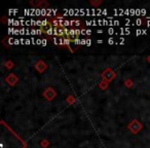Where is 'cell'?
<instances>
[{
    "label": "cell",
    "instance_id": "cell-1",
    "mask_svg": "<svg viewBox=\"0 0 150 148\" xmlns=\"http://www.w3.org/2000/svg\"><path fill=\"white\" fill-rule=\"evenodd\" d=\"M24 13L26 16H35L36 13V8H29V9H25Z\"/></svg>",
    "mask_w": 150,
    "mask_h": 148
},
{
    "label": "cell",
    "instance_id": "cell-2",
    "mask_svg": "<svg viewBox=\"0 0 150 148\" xmlns=\"http://www.w3.org/2000/svg\"><path fill=\"white\" fill-rule=\"evenodd\" d=\"M46 13H47V16L46 17H52V16H54L58 11L57 9H54V8H46Z\"/></svg>",
    "mask_w": 150,
    "mask_h": 148
},
{
    "label": "cell",
    "instance_id": "cell-3",
    "mask_svg": "<svg viewBox=\"0 0 150 148\" xmlns=\"http://www.w3.org/2000/svg\"><path fill=\"white\" fill-rule=\"evenodd\" d=\"M119 22L117 20H108V26H118Z\"/></svg>",
    "mask_w": 150,
    "mask_h": 148
},
{
    "label": "cell",
    "instance_id": "cell-4",
    "mask_svg": "<svg viewBox=\"0 0 150 148\" xmlns=\"http://www.w3.org/2000/svg\"><path fill=\"white\" fill-rule=\"evenodd\" d=\"M86 24L88 26H97V25H99L98 21H95V20H93V21H86Z\"/></svg>",
    "mask_w": 150,
    "mask_h": 148
},
{
    "label": "cell",
    "instance_id": "cell-5",
    "mask_svg": "<svg viewBox=\"0 0 150 148\" xmlns=\"http://www.w3.org/2000/svg\"><path fill=\"white\" fill-rule=\"evenodd\" d=\"M120 34L121 35H123V34H125V35H127V34H129V29H123V28H121L120 29Z\"/></svg>",
    "mask_w": 150,
    "mask_h": 148
},
{
    "label": "cell",
    "instance_id": "cell-6",
    "mask_svg": "<svg viewBox=\"0 0 150 148\" xmlns=\"http://www.w3.org/2000/svg\"><path fill=\"white\" fill-rule=\"evenodd\" d=\"M70 42H71V40L68 39V38H65V39H64V44H66V45H69V44H70Z\"/></svg>",
    "mask_w": 150,
    "mask_h": 148
},
{
    "label": "cell",
    "instance_id": "cell-7",
    "mask_svg": "<svg viewBox=\"0 0 150 148\" xmlns=\"http://www.w3.org/2000/svg\"><path fill=\"white\" fill-rule=\"evenodd\" d=\"M108 33L110 34V35H112V34H114V33H115L114 29H113V28H109V29H108Z\"/></svg>",
    "mask_w": 150,
    "mask_h": 148
},
{
    "label": "cell",
    "instance_id": "cell-8",
    "mask_svg": "<svg viewBox=\"0 0 150 148\" xmlns=\"http://www.w3.org/2000/svg\"><path fill=\"white\" fill-rule=\"evenodd\" d=\"M18 11V9H8V13H17Z\"/></svg>",
    "mask_w": 150,
    "mask_h": 148
},
{
    "label": "cell",
    "instance_id": "cell-9",
    "mask_svg": "<svg viewBox=\"0 0 150 148\" xmlns=\"http://www.w3.org/2000/svg\"><path fill=\"white\" fill-rule=\"evenodd\" d=\"M136 24L140 26V25H141V24H142V21H141V20H140V19H138L137 21H136Z\"/></svg>",
    "mask_w": 150,
    "mask_h": 148
},
{
    "label": "cell",
    "instance_id": "cell-10",
    "mask_svg": "<svg viewBox=\"0 0 150 148\" xmlns=\"http://www.w3.org/2000/svg\"><path fill=\"white\" fill-rule=\"evenodd\" d=\"M92 44V41L90 39H86V45H91Z\"/></svg>",
    "mask_w": 150,
    "mask_h": 148
},
{
    "label": "cell",
    "instance_id": "cell-11",
    "mask_svg": "<svg viewBox=\"0 0 150 148\" xmlns=\"http://www.w3.org/2000/svg\"><path fill=\"white\" fill-rule=\"evenodd\" d=\"M141 15L142 16L146 15V11H145V9H141Z\"/></svg>",
    "mask_w": 150,
    "mask_h": 148
},
{
    "label": "cell",
    "instance_id": "cell-12",
    "mask_svg": "<svg viewBox=\"0 0 150 148\" xmlns=\"http://www.w3.org/2000/svg\"><path fill=\"white\" fill-rule=\"evenodd\" d=\"M41 44H42V45H46V40L45 39H42Z\"/></svg>",
    "mask_w": 150,
    "mask_h": 148
},
{
    "label": "cell",
    "instance_id": "cell-13",
    "mask_svg": "<svg viewBox=\"0 0 150 148\" xmlns=\"http://www.w3.org/2000/svg\"><path fill=\"white\" fill-rule=\"evenodd\" d=\"M41 41H42L41 39H37V40H36V43H37V44H41Z\"/></svg>",
    "mask_w": 150,
    "mask_h": 148
},
{
    "label": "cell",
    "instance_id": "cell-14",
    "mask_svg": "<svg viewBox=\"0 0 150 148\" xmlns=\"http://www.w3.org/2000/svg\"><path fill=\"white\" fill-rule=\"evenodd\" d=\"M113 41H114V40H113L112 38H110V39L108 40V42H109V43H110V44H112V43H113Z\"/></svg>",
    "mask_w": 150,
    "mask_h": 148
},
{
    "label": "cell",
    "instance_id": "cell-15",
    "mask_svg": "<svg viewBox=\"0 0 150 148\" xmlns=\"http://www.w3.org/2000/svg\"><path fill=\"white\" fill-rule=\"evenodd\" d=\"M30 41H31V40H29V39H26L25 43H26V44H30V43H31V42H30Z\"/></svg>",
    "mask_w": 150,
    "mask_h": 148
},
{
    "label": "cell",
    "instance_id": "cell-16",
    "mask_svg": "<svg viewBox=\"0 0 150 148\" xmlns=\"http://www.w3.org/2000/svg\"><path fill=\"white\" fill-rule=\"evenodd\" d=\"M86 34H88V35H91V34H92V31H91V30H86Z\"/></svg>",
    "mask_w": 150,
    "mask_h": 148
},
{
    "label": "cell",
    "instance_id": "cell-17",
    "mask_svg": "<svg viewBox=\"0 0 150 148\" xmlns=\"http://www.w3.org/2000/svg\"><path fill=\"white\" fill-rule=\"evenodd\" d=\"M147 25H148V26H150V20H149V21L147 22Z\"/></svg>",
    "mask_w": 150,
    "mask_h": 148
}]
</instances>
